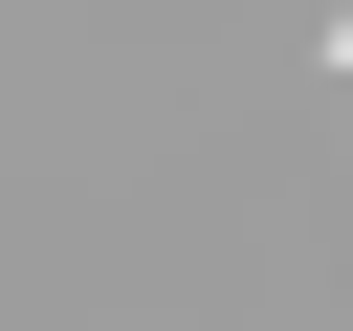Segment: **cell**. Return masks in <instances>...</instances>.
Wrapping results in <instances>:
<instances>
[{
    "label": "cell",
    "instance_id": "cell-1",
    "mask_svg": "<svg viewBox=\"0 0 353 331\" xmlns=\"http://www.w3.org/2000/svg\"><path fill=\"white\" fill-rule=\"evenodd\" d=\"M309 44H331V66H353V0H331V22H309Z\"/></svg>",
    "mask_w": 353,
    "mask_h": 331
}]
</instances>
